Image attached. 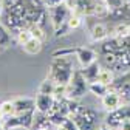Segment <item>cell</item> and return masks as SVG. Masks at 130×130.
<instances>
[{"label":"cell","instance_id":"obj_6","mask_svg":"<svg viewBox=\"0 0 130 130\" xmlns=\"http://www.w3.org/2000/svg\"><path fill=\"white\" fill-rule=\"evenodd\" d=\"M101 102H102V107L107 110V111H113V110H116L122 105V98L118 91L115 90H108L107 94H104L101 98Z\"/></svg>","mask_w":130,"mask_h":130},{"label":"cell","instance_id":"obj_14","mask_svg":"<svg viewBox=\"0 0 130 130\" xmlns=\"http://www.w3.org/2000/svg\"><path fill=\"white\" fill-rule=\"evenodd\" d=\"M99 68H101V67H99V63L94 62V63L88 65V67H85L84 70H80V71H82L84 77L88 80V84H90V82H93V80L98 79V73H99Z\"/></svg>","mask_w":130,"mask_h":130},{"label":"cell","instance_id":"obj_15","mask_svg":"<svg viewBox=\"0 0 130 130\" xmlns=\"http://www.w3.org/2000/svg\"><path fill=\"white\" fill-rule=\"evenodd\" d=\"M54 88H56V82L53 79L46 77L45 80H42L39 88H37V93H42V94H53L54 96Z\"/></svg>","mask_w":130,"mask_h":130},{"label":"cell","instance_id":"obj_19","mask_svg":"<svg viewBox=\"0 0 130 130\" xmlns=\"http://www.w3.org/2000/svg\"><path fill=\"white\" fill-rule=\"evenodd\" d=\"M29 29H31V32H32V36L34 37H37V39H40L42 42L46 39V34H45V29H43V26L42 25H29L28 26Z\"/></svg>","mask_w":130,"mask_h":130},{"label":"cell","instance_id":"obj_11","mask_svg":"<svg viewBox=\"0 0 130 130\" xmlns=\"http://www.w3.org/2000/svg\"><path fill=\"white\" fill-rule=\"evenodd\" d=\"M90 36H91V40H94V42H104L108 37V28H107V25H104V23H94L91 26Z\"/></svg>","mask_w":130,"mask_h":130},{"label":"cell","instance_id":"obj_27","mask_svg":"<svg viewBox=\"0 0 130 130\" xmlns=\"http://www.w3.org/2000/svg\"><path fill=\"white\" fill-rule=\"evenodd\" d=\"M36 130H50L48 127H36Z\"/></svg>","mask_w":130,"mask_h":130},{"label":"cell","instance_id":"obj_22","mask_svg":"<svg viewBox=\"0 0 130 130\" xmlns=\"http://www.w3.org/2000/svg\"><path fill=\"white\" fill-rule=\"evenodd\" d=\"M65 0H42V3L45 8H53V6H57V5H62Z\"/></svg>","mask_w":130,"mask_h":130},{"label":"cell","instance_id":"obj_20","mask_svg":"<svg viewBox=\"0 0 130 130\" xmlns=\"http://www.w3.org/2000/svg\"><path fill=\"white\" fill-rule=\"evenodd\" d=\"M67 25L70 29H77L80 25H82V15H77V14H73L70 15V19L67 20Z\"/></svg>","mask_w":130,"mask_h":130},{"label":"cell","instance_id":"obj_4","mask_svg":"<svg viewBox=\"0 0 130 130\" xmlns=\"http://www.w3.org/2000/svg\"><path fill=\"white\" fill-rule=\"evenodd\" d=\"M32 118H34V111L23 113V115H17V113H15V115L6 118L2 125H3V130H12V128H17V127L29 128L32 124H34V119Z\"/></svg>","mask_w":130,"mask_h":130},{"label":"cell","instance_id":"obj_7","mask_svg":"<svg viewBox=\"0 0 130 130\" xmlns=\"http://www.w3.org/2000/svg\"><path fill=\"white\" fill-rule=\"evenodd\" d=\"M76 57H77V62L80 63V67L85 68L88 65L94 63L98 60V53L91 48H77L76 50Z\"/></svg>","mask_w":130,"mask_h":130},{"label":"cell","instance_id":"obj_17","mask_svg":"<svg viewBox=\"0 0 130 130\" xmlns=\"http://www.w3.org/2000/svg\"><path fill=\"white\" fill-rule=\"evenodd\" d=\"M31 37H32V32H31V29H29L28 26H25V28H22V29H19L17 32H15V40H17V43L22 45V46H23Z\"/></svg>","mask_w":130,"mask_h":130},{"label":"cell","instance_id":"obj_18","mask_svg":"<svg viewBox=\"0 0 130 130\" xmlns=\"http://www.w3.org/2000/svg\"><path fill=\"white\" fill-rule=\"evenodd\" d=\"M0 110L3 111V115L6 118L15 115V105H14V101H3L2 104H0Z\"/></svg>","mask_w":130,"mask_h":130},{"label":"cell","instance_id":"obj_5","mask_svg":"<svg viewBox=\"0 0 130 130\" xmlns=\"http://www.w3.org/2000/svg\"><path fill=\"white\" fill-rule=\"evenodd\" d=\"M34 102H36V110L40 113V115H48L50 110L53 108L54 102H56V98L53 94H42L37 93L34 98Z\"/></svg>","mask_w":130,"mask_h":130},{"label":"cell","instance_id":"obj_10","mask_svg":"<svg viewBox=\"0 0 130 130\" xmlns=\"http://www.w3.org/2000/svg\"><path fill=\"white\" fill-rule=\"evenodd\" d=\"M101 84L107 85V87H111L113 82L116 80V76H115V70H111L110 67H101L99 68V73H98V79Z\"/></svg>","mask_w":130,"mask_h":130},{"label":"cell","instance_id":"obj_25","mask_svg":"<svg viewBox=\"0 0 130 130\" xmlns=\"http://www.w3.org/2000/svg\"><path fill=\"white\" fill-rule=\"evenodd\" d=\"M5 119H6V116L3 115V111H2V110H0V125H2V124L5 122Z\"/></svg>","mask_w":130,"mask_h":130},{"label":"cell","instance_id":"obj_26","mask_svg":"<svg viewBox=\"0 0 130 130\" xmlns=\"http://www.w3.org/2000/svg\"><path fill=\"white\" fill-rule=\"evenodd\" d=\"M3 9H5V3H3V0H0V15L3 14Z\"/></svg>","mask_w":130,"mask_h":130},{"label":"cell","instance_id":"obj_13","mask_svg":"<svg viewBox=\"0 0 130 130\" xmlns=\"http://www.w3.org/2000/svg\"><path fill=\"white\" fill-rule=\"evenodd\" d=\"M108 90H110V87L101 84L99 80H93V82L88 84V91H90L91 94H94L96 98H102L104 94L108 93Z\"/></svg>","mask_w":130,"mask_h":130},{"label":"cell","instance_id":"obj_28","mask_svg":"<svg viewBox=\"0 0 130 130\" xmlns=\"http://www.w3.org/2000/svg\"><path fill=\"white\" fill-rule=\"evenodd\" d=\"M101 130H111L110 127H107V125H104V127H101Z\"/></svg>","mask_w":130,"mask_h":130},{"label":"cell","instance_id":"obj_3","mask_svg":"<svg viewBox=\"0 0 130 130\" xmlns=\"http://www.w3.org/2000/svg\"><path fill=\"white\" fill-rule=\"evenodd\" d=\"M87 90H88V80L84 77V74H82L80 70L79 71L74 70L73 77L67 84V98L76 101V99H79V98H82Z\"/></svg>","mask_w":130,"mask_h":130},{"label":"cell","instance_id":"obj_21","mask_svg":"<svg viewBox=\"0 0 130 130\" xmlns=\"http://www.w3.org/2000/svg\"><path fill=\"white\" fill-rule=\"evenodd\" d=\"M104 2H105V5L108 6L110 11H111V9H116V8H121V6L124 5L122 0H104Z\"/></svg>","mask_w":130,"mask_h":130},{"label":"cell","instance_id":"obj_1","mask_svg":"<svg viewBox=\"0 0 130 130\" xmlns=\"http://www.w3.org/2000/svg\"><path fill=\"white\" fill-rule=\"evenodd\" d=\"M68 118L73 119V122L77 125L79 130H96L98 127V113L90 107L77 105L73 99L70 105Z\"/></svg>","mask_w":130,"mask_h":130},{"label":"cell","instance_id":"obj_2","mask_svg":"<svg viewBox=\"0 0 130 130\" xmlns=\"http://www.w3.org/2000/svg\"><path fill=\"white\" fill-rule=\"evenodd\" d=\"M73 63L68 56H53V60L48 68V77L56 84H68L73 77Z\"/></svg>","mask_w":130,"mask_h":130},{"label":"cell","instance_id":"obj_16","mask_svg":"<svg viewBox=\"0 0 130 130\" xmlns=\"http://www.w3.org/2000/svg\"><path fill=\"white\" fill-rule=\"evenodd\" d=\"M11 42H12V36L9 29L3 23H0V48H8Z\"/></svg>","mask_w":130,"mask_h":130},{"label":"cell","instance_id":"obj_12","mask_svg":"<svg viewBox=\"0 0 130 130\" xmlns=\"http://www.w3.org/2000/svg\"><path fill=\"white\" fill-rule=\"evenodd\" d=\"M42 45H43V42L40 40V39H37V37H34L32 36L22 48H23V51L26 53V54H29V56H34V54H39L40 53V50H42Z\"/></svg>","mask_w":130,"mask_h":130},{"label":"cell","instance_id":"obj_23","mask_svg":"<svg viewBox=\"0 0 130 130\" xmlns=\"http://www.w3.org/2000/svg\"><path fill=\"white\" fill-rule=\"evenodd\" d=\"M119 130H130V119H125V121L121 124Z\"/></svg>","mask_w":130,"mask_h":130},{"label":"cell","instance_id":"obj_9","mask_svg":"<svg viewBox=\"0 0 130 130\" xmlns=\"http://www.w3.org/2000/svg\"><path fill=\"white\" fill-rule=\"evenodd\" d=\"M15 105V113L17 115H23V113H31L36 110V102L34 98H17L14 101Z\"/></svg>","mask_w":130,"mask_h":130},{"label":"cell","instance_id":"obj_24","mask_svg":"<svg viewBox=\"0 0 130 130\" xmlns=\"http://www.w3.org/2000/svg\"><path fill=\"white\" fill-rule=\"evenodd\" d=\"M122 108H124V111H125L127 119H130V104H128V105H122Z\"/></svg>","mask_w":130,"mask_h":130},{"label":"cell","instance_id":"obj_8","mask_svg":"<svg viewBox=\"0 0 130 130\" xmlns=\"http://www.w3.org/2000/svg\"><path fill=\"white\" fill-rule=\"evenodd\" d=\"M110 88L115 90V91H118L121 94L122 99H124V98H128L130 96V73H125L122 77L116 79Z\"/></svg>","mask_w":130,"mask_h":130}]
</instances>
